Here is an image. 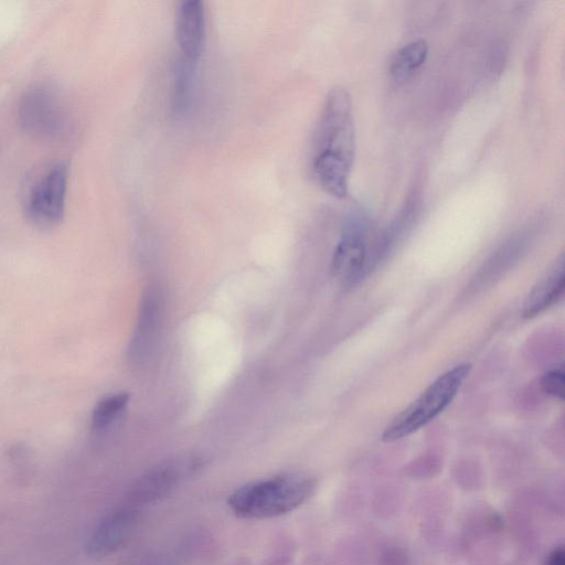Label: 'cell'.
Wrapping results in <instances>:
<instances>
[{
    "mask_svg": "<svg viewBox=\"0 0 565 565\" xmlns=\"http://www.w3.org/2000/svg\"><path fill=\"white\" fill-rule=\"evenodd\" d=\"M356 157L353 102L343 88L330 91L318 123L313 173L317 184L338 199L349 194Z\"/></svg>",
    "mask_w": 565,
    "mask_h": 565,
    "instance_id": "cell-1",
    "label": "cell"
},
{
    "mask_svg": "<svg viewBox=\"0 0 565 565\" xmlns=\"http://www.w3.org/2000/svg\"><path fill=\"white\" fill-rule=\"evenodd\" d=\"M315 479L284 474L240 487L229 498L233 513L244 519L280 517L301 507L316 490Z\"/></svg>",
    "mask_w": 565,
    "mask_h": 565,
    "instance_id": "cell-2",
    "label": "cell"
},
{
    "mask_svg": "<svg viewBox=\"0 0 565 565\" xmlns=\"http://www.w3.org/2000/svg\"><path fill=\"white\" fill-rule=\"evenodd\" d=\"M471 369V365L461 364L437 378L417 400L392 420L383 432L382 440L388 443L402 440L439 417L456 398Z\"/></svg>",
    "mask_w": 565,
    "mask_h": 565,
    "instance_id": "cell-3",
    "label": "cell"
},
{
    "mask_svg": "<svg viewBox=\"0 0 565 565\" xmlns=\"http://www.w3.org/2000/svg\"><path fill=\"white\" fill-rule=\"evenodd\" d=\"M369 232L364 216L353 215L345 222L332 260V273L345 287L358 284L376 265Z\"/></svg>",
    "mask_w": 565,
    "mask_h": 565,
    "instance_id": "cell-4",
    "label": "cell"
},
{
    "mask_svg": "<svg viewBox=\"0 0 565 565\" xmlns=\"http://www.w3.org/2000/svg\"><path fill=\"white\" fill-rule=\"evenodd\" d=\"M69 169L65 164L50 168L31 189L26 206L28 220L41 229L59 225L65 215Z\"/></svg>",
    "mask_w": 565,
    "mask_h": 565,
    "instance_id": "cell-5",
    "label": "cell"
},
{
    "mask_svg": "<svg viewBox=\"0 0 565 565\" xmlns=\"http://www.w3.org/2000/svg\"><path fill=\"white\" fill-rule=\"evenodd\" d=\"M19 123L38 137H56L66 125V114L58 93L47 85L27 90L19 103Z\"/></svg>",
    "mask_w": 565,
    "mask_h": 565,
    "instance_id": "cell-6",
    "label": "cell"
},
{
    "mask_svg": "<svg viewBox=\"0 0 565 565\" xmlns=\"http://www.w3.org/2000/svg\"><path fill=\"white\" fill-rule=\"evenodd\" d=\"M202 463L194 456H180L156 466L137 482L133 498L146 504L162 498L191 475L197 473Z\"/></svg>",
    "mask_w": 565,
    "mask_h": 565,
    "instance_id": "cell-7",
    "label": "cell"
},
{
    "mask_svg": "<svg viewBox=\"0 0 565 565\" xmlns=\"http://www.w3.org/2000/svg\"><path fill=\"white\" fill-rule=\"evenodd\" d=\"M206 10L200 0L180 4L176 16L178 59L197 66L206 46Z\"/></svg>",
    "mask_w": 565,
    "mask_h": 565,
    "instance_id": "cell-8",
    "label": "cell"
},
{
    "mask_svg": "<svg viewBox=\"0 0 565 565\" xmlns=\"http://www.w3.org/2000/svg\"><path fill=\"white\" fill-rule=\"evenodd\" d=\"M163 313V298L157 289L146 292L141 308L140 317L132 343L130 346V358L135 364H142L151 356L159 325H161Z\"/></svg>",
    "mask_w": 565,
    "mask_h": 565,
    "instance_id": "cell-9",
    "label": "cell"
},
{
    "mask_svg": "<svg viewBox=\"0 0 565 565\" xmlns=\"http://www.w3.org/2000/svg\"><path fill=\"white\" fill-rule=\"evenodd\" d=\"M564 261L561 258L553 268L532 287L522 308V316L535 318L556 305L564 293Z\"/></svg>",
    "mask_w": 565,
    "mask_h": 565,
    "instance_id": "cell-10",
    "label": "cell"
},
{
    "mask_svg": "<svg viewBox=\"0 0 565 565\" xmlns=\"http://www.w3.org/2000/svg\"><path fill=\"white\" fill-rule=\"evenodd\" d=\"M137 520V513L130 508L115 511L95 532L91 549L97 553H109L119 548L129 538Z\"/></svg>",
    "mask_w": 565,
    "mask_h": 565,
    "instance_id": "cell-11",
    "label": "cell"
},
{
    "mask_svg": "<svg viewBox=\"0 0 565 565\" xmlns=\"http://www.w3.org/2000/svg\"><path fill=\"white\" fill-rule=\"evenodd\" d=\"M429 57V45L423 39L409 42L398 50L390 63L391 77L404 82L409 80L417 73Z\"/></svg>",
    "mask_w": 565,
    "mask_h": 565,
    "instance_id": "cell-12",
    "label": "cell"
},
{
    "mask_svg": "<svg viewBox=\"0 0 565 565\" xmlns=\"http://www.w3.org/2000/svg\"><path fill=\"white\" fill-rule=\"evenodd\" d=\"M197 66L177 59L173 82V111L176 116L187 114L193 100Z\"/></svg>",
    "mask_w": 565,
    "mask_h": 565,
    "instance_id": "cell-13",
    "label": "cell"
},
{
    "mask_svg": "<svg viewBox=\"0 0 565 565\" xmlns=\"http://www.w3.org/2000/svg\"><path fill=\"white\" fill-rule=\"evenodd\" d=\"M129 393H116L101 400L92 413V429L95 432L108 430L125 411L130 402Z\"/></svg>",
    "mask_w": 565,
    "mask_h": 565,
    "instance_id": "cell-14",
    "label": "cell"
},
{
    "mask_svg": "<svg viewBox=\"0 0 565 565\" xmlns=\"http://www.w3.org/2000/svg\"><path fill=\"white\" fill-rule=\"evenodd\" d=\"M564 369L559 366L549 370L541 380V388L548 396L563 400L564 399Z\"/></svg>",
    "mask_w": 565,
    "mask_h": 565,
    "instance_id": "cell-15",
    "label": "cell"
},
{
    "mask_svg": "<svg viewBox=\"0 0 565 565\" xmlns=\"http://www.w3.org/2000/svg\"><path fill=\"white\" fill-rule=\"evenodd\" d=\"M547 565H565L564 550L561 548L553 551L548 558Z\"/></svg>",
    "mask_w": 565,
    "mask_h": 565,
    "instance_id": "cell-16",
    "label": "cell"
}]
</instances>
